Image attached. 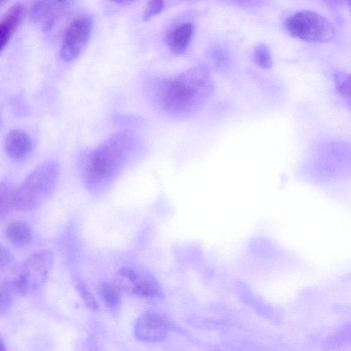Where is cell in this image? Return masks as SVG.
Segmentation results:
<instances>
[{
  "mask_svg": "<svg viewBox=\"0 0 351 351\" xmlns=\"http://www.w3.org/2000/svg\"><path fill=\"white\" fill-rule=\"evenodd\" d=\"M4 147L6 154L14 161L26 159L32 149V142L29 136L19 130L10 131L5 139Z\"/></svg>",
  "mask_w": 351,
  "mask_h": 351,
  "instance_id": "30bf717a",
  "label": "cell"
},
{
  "mask_svg": "<svg viewBox=\"0 0 351 351\" xmlns=\"http://www.w3.org/2000/svg\"><path fill=\"white\" fill-rule=\"evenodd\" d=\"M164 8V0H149L143 13L144 21H149L158 14Z\"/></svg>",
  "mask_w": 351,
  "mask_h": 351,
  "instance_id": "ffe728a7",
  "label": "cell"
},
{
  "mask_svg": "<svg viewBox=\"0 0 351 351\" xmlns=\"http://www.w3.org/2000/svg\"><path fill=\"white\" fill-rule=\"evenodd\" d=\"M6 0H1V4L2 5Z\"/></svg>",
  "mask_w": 351,
  "mask_h": 351,
  "instance_id": "484cf974",
  "label": "cell"
},
{
  "mask_svg": "<svg viewBox=\"0 0 351 351\" xmlns=\"http://www.w3.org/2000/svg\"><path fill=\"white\" fill-rule=\"evenodd\" d=\"M71 0H36L29 17L32 22L40 23L44 32L51 31L66 14Z\"/></svg>",
  "mask_w": 351,
  "mask_h": 351,
  "instance_id": "9c48e42d",
  "label": "cell"
},
{
  "mask_svg": "<svg viewBox=\"0 0 351 351\" xmlns=\"http://www.w3.org/2000/svg\"><path fill=\"white\" fill-rule=\"evenodd\" d=\"M59 176L58 163L49 161L34 169L16 189L13 206L21 211L39 207L53 192Z\"/></svg>",
  "mask_w": 351,
  "mask_h": 351,
  "instance_id": "3957f363",
  "label": "cell"
},
{
  "mask_svg": "<svg viewBox=\"0 0 351 351\" xmlns=\"http://www.w3.org/2000/svg\"><path fill=\"white\" fill-rule=\"evenodd\" d=\"M346 3L348 4V5L349 6V8L351 10V0H346Z\"/></svg>",
  "mask_w": 351,
  "mask_h": 351,
  "instance_id": "d4e9b609",
  "label": "cell"
},
{
  "mask_svg": "<svg viewBox=\"0 0 351 351\" xmlns=\"http://www.w3.org/2000/svg\"><path fill=\"white\" fill-rule=\"evenodd\" d=\"M213 84L208 70L197 66L164 80L158 88L162 108L174 116L186 117L197 111L208 99Z\"/></svg>",
  "mask_w": 351,
  "mask_h": 351,
  "instance_id": "6da1fadb",
  "label": "cell"
},
{
  "mask_svg": "<svg viewBox=\"0 0 351 351\" xmlns=\"http://www.w3.org/2000/svg\"><path fill=\"white\" fill-rule=\"evenodd\" d=\"M93 21L88 16L75 18L67 27L60 50L64 62L77 58L86 47L91 34Z\"/></svg>",
  "mask_w": 351,
  "mask_h": 351,
  "instance_id": "52a82bcc",
  "label": "cell"
},
{
  "mask_svg": "<svg viewBox=\"0 0 351 351\" xmlns=\"http://www.w3.org/2000/svg\"><path fill=\"white\" fill-rule=\"evenodd\" d=\"M234 3L245 6V7H251V6H255L261 3V2L263 0H231Z\"/></svg>",
  "mask_w": 351,
  "mask_h": 351,
  "instance_id": "7402d4cb",
  "label": "cell"
},
{
  "mask_svg": "<svg viewBox=\"0 0 351 351\" xmlns=\"http://www.w3.org/2000/svg\"><path fill=\"white\" fill-rule=\"evenodd\" d=\"M99 295L106 306L112 311H117L121 303V291L113 284L102 282L99 288Z\"/></svg>",
  "mask_w": 351,
  "mask_h": 351,
  "instance_id": "5bb4252c",
  "label": "cell"
},
{
  "mask_svg": "<svg viewBox=\"0 0 351 351\" xmlns=\"http://www.w3.org/2000/svg\"><path fill=\"white\" fill-rule=\"evenodd\" d=\"M12 257L10 251L7 248H5L3 246H1L0 250L1 269H3L4 267H6L8 265H10V263L12 262Z\"/></svg>",
  "mask_w": 351,
  "mask_h": 351,
  "instance_id": "44dd1931",
  "label": "cell"
},
{
  "mask_svg": "<svg viewBox=\"0 0 351 351\" xmlns=\"http://www.w3.org/2000/svg\"><path fill=\"white\" fill-rule=\"evenodd\" d=\"M14 191H12L10 185L6 182H1L0 186V217L3 219L7 217L13 206V195Z\"/></svg>",
  "mask_w": 351,
  "mask_h": 351,
  "instance_id": "9a60e30c",
  "label": "cell"
},
{
  "mask_svg": "<svg viewBox=\"0 0 351 351\" xmlns=\"http://www.w3.org/2000/svg\"><path fill=\"white\" fill-rule=\"evenodd\" d=\"M193 34L192 24L183 23L168 32L165 37V43L172 53L181 54L189 47Z\"/></svg>",
  "mask_w": 351,
  "mask_h": 351,
  "instance_id": "7c38bea8",
  "label": "cell"
},
{
  "mask_svg": "<svg viewBox=\"0 0 351 351\" xmlns=\"http://www.w3.org/2000/svg\"><path fill=\"white\" fill-rule=\"evenodd\" d=\"M256 63L264 69H269L272 65V59L269 51L264 45L256 49L254 53Z\"/></svg>",
  "mask_w": 351,
  "mask_h": 351,
  "instance_id": "d6986e66",
  "label": "cell"
},
{
  "mask_svg": "<svg viewBox=\"0 0 351 351\" xmlns=\"http://www.w3.org/2000/svg\"><path fill=\"white\" fill-rule=\"evenodd\" d=\"M14 295H16L12 287L10 280L1 282L0 287V311L7 312L10 308Z\"/></svg>",
  "mask_w": 351,
  "mask_h": 351,
  "instance_id": "2e32d148",
  "label": "cell"
},
{
  "mask_svg": "<svg viewBox=\"0 0 351 351\" xmlns=\"http://www.w3.org/2000/svg\"><path fill=\"white\" fill-rule=\"evenodd\" d=\"M113 284L121 291L144 298H159L160 287L150 274L132 268L122 267L114 275Z\"/></svg>",
  "mask_w": 351,
  "mask_h": 351,
  "instance_id": "8992f818",
  "label": "cell"
},
{
  "mask_svg": "<svg viewBox=\"0 0 351 351\" xmlns=\"http://www.w3.org/2000/svg\"><path fill=\"white\" fill-rule=\"evenodd\" d=\"M284 25L293 37L310 43L328 41L335 34L334 27L328 19L310 10H302L290 15Z\"/></svg>",
  "mask_w": 351,
  "mask_h": 351,
  "instance_id": "5b68a950",
  "label": "cell"
},
{
  "mask_svg": "<svg viewBox=\"0 0 351 351\" xmlns=\"http://www.w3.org/2000/svg\"><path fill=\"white\" fill-rule=\"evenodd\" d=\"M110 1H112L114 3H117L119 4H127L130 3L135 0H109Z\"/></svg>",
  "mask_w": 351,
  "mask_h": 351,
  "instance_id": "603a6c76",
  "label": "cell"
},
{
  "mask_svg": "<svg viewBox=\"0 0 351 351\" xmlns=\"http://www.w3.org/2000/svg\"><path fill=\"white\" fill-rule=\"evenodd\" d=\"M134 147V139L128 132H117L89 154L84 172V182L89 189L98 190L112 182L125 163Z\"/></svg>",
  "mask_w": 351,
  "mask_h": 351,
  "instance_id": "7a4b0ae2",
  "label": "cell"
},
{
  "mask_svg": "<svg viewBox=\"0 0 351 351\" xmlns=\"http://www.w3.org/2000/svg\"><path fill=\"white\" fill-rule=\"evenodd\" d=\"M74 285L86 306L92 311H98L99 306L86 285L77 277L73 278Z\"/></svg>",
  "mask_w": 351,
  "mask_h": 351,
  "instance_id": "e0dca14e",
  "label": "cell"
},
{
  "mask_svg": "<svg viewBox=\"0 0 351 351\" xmlns=\"http://www.w3.org/2000/svg\"><path fill=\"white\" fill-rule=\"evenodd\" d=\"M327 1L332 3H339L342 1L346 2V0H327Z\"/></svg>",
  "mask_w": 351,
  "mask_h": 351,
  "instance_id": "cb8c5ba5",
  "label": "cell"
},
{
  "mask_svg": "<svg viewBox=\"0 0 351 351\" xmlns=\"http://www.w3.org/2000/svg\"><path fill=\"white\" fill-rule=\"evenodd\" d=\"M335 88L339 95L351 99V73H339L335 76Z\"/></svg>",
  "mask_w": 351,
  "mask_h": 351,
  "instance_id": "ac0fdd59",
  "label": "cell"
},
{
  "mask_svg": "<svg viewBox=\"0 0 351 351\" xmlns=\"http://www.w3.org/2000/svg\"><path fill=\"white\" fill-rule=\"evenodd\" d=\"M171 328V322L167 317L157 312H147L136 320L134 334L138 341L157 342L165 339Z\"/></svg>",
  "mask_w": 351,
  "mask_h": 351,
  "instance_id": "ba28073f",
  "label": "cell"
},
{
  "mask_svg": "<svg viewBox=\"0 0 351 351\" xmlns=\"http://www.w3.org/2000/svg\"><path fill=\"white\" fill-rule=\"evenodd\" d=\"M5 236L12 245L22 247L32 241L33 233L27 223L17 220L8 224L5 229Z\"/></svg>",
  "mask_w": 351,
  "mask_h": 351,
  "instance_id": "4fadbf2b",
  "label": "cell"
},
{
  "mask_svg": "<svg viewBox=\"0 0 351 351\" xmlns=\"http://www.w3.org/2000/svg\"><path fill=\"white\" fill-rule=\"evenodd\" d=\"M25 15L23 5L17 3L10 8L0 23V51H3L20 25Z\"/></svg>",
  "mask_w": 351,
  "mask_h": 351,
  "instance_id": "8fae6325",
  "label": "cell"
},
{
  "mask_svg": "<svg viewBox=\"0 0 351 351\" xmlns=\"http://www.w3.org/2000/svg\"><path fill=\"white\" fill-rule=\"evenodd\" d=\"M53 261V254L48 250H41L28 257L10 279L16 295L23 296L39 289L48 277Z\"/></svg>",
  "mask_w": 351,
  "mask_h": 351,
  "instance_id": "277c9868",
  "label": "cell"
}]
</instances>
